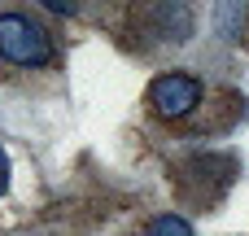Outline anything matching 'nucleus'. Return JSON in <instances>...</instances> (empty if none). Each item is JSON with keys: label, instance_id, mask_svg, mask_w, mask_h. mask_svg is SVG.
<instances>
[{"label": "nucleus", "instance_id": "1", "mask_svg": "<svg viewBox=\"0 0 249 236\" xmlns=\"http://www.w3.org/2000/svg\"><path fill=\"white\" fill-rule=\"evenodd\" d=\"M0 57L13 66H48L53 39L39 22H31L22 13H0Z\"/></svg>", "mask_w": 249, "mask_h": 236}, {"label": "nucleus", "instance_id": "2", "mask_svg": "<svg viewBox=\"0 0 249 236\" xmlns=\"http://www.w3.org/2000/svg\"><path fill=\"white\" fill-rule=\"evenodd\" d=\"M149 105L162 118H188L201 105V83L193 74H162L149 83Z\"/></svg>", "mask_w": 249, "mask_h": 236}, {"label": "nucleus", "instance_id": "3", "mask_svg": "<svg viewBox=\"0 0 249 236\" xmlns=\"http://www.w3.org/2000/svg\"><path fill=\"white\" fill-rule=\"evenodd\" d=\"M158 26H162V35L184 39L188 35V9L179 0H158Z\"/></svg>", "mask_w": 249, "mask_h": 236}, {"label": "nucleus", "instance_id": "4", "mask_svg": "<svg viewBox=\"0 0 249 236\" xmlns=\"http://www.w3.org/2000/svg\"><path fill=\"white\" fill-rule=\"evenodd\" d=\"M245 9V0H219L214 4V22H219V35H236V13Z\"/></svg>", "mask_w": 249, "mask_h": 236}, {"label": "nucleus", "instance_id": "5", "mask_svg": "<svg viewBox=\"0 0 249 236\" xmlns=\"http://www.w3.org/2000/svg\"><path fill=\"white\" fill-rule=\"evenodd\" d=\"M149 236H193V228L179 219V215H158L149 223Z\"/></svg>", "mask_w": 249, "mask_h": 236}, {"label": "nucleus", "instance_id": "6", "mask_svg": "<svg viewBox=\"0 0 249 236\" xmlns=\"http://www.w3.org/2000/svg\"><path fill=\"white\" fill-rule=\"evenodd\" d=\"M39 4H48L53 13H74V9H79L74 0H39Z\"/></svg>", "mask_w": 249, "mask_h": 236}, {"label": "nucleus", "instance_id": "7", "mask_svg": "<svg viewBox=\"0 0 249 236\" xmlns=\"http://www.w3.org/2000/svg\"><path fill=\"white\" fill-rule=\"evenodd\" d=\"M9 188V158H4V149H0V193Z\"/></svg>", "mask_w": 249, "mask_h": 236}]
</instances>
